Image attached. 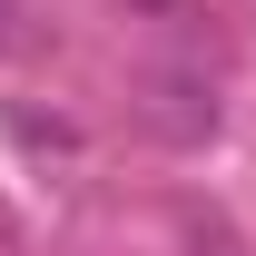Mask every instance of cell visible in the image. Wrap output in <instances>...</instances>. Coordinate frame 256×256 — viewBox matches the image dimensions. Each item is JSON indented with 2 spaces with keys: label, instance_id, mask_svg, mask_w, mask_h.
Returning a JSON list of instances; mask_svg holds the SVG:
<instances>
[{
  "label": "cell",
  "instance_id": "2",
  "mask_svg": "<svg viewBox=\"0 0 256 256\" xmlns=\"http://www.w3.org/2000/svg\"><path fill=\"white\" fill-rule=\"evenodd\" d=\"M0 50H10V0H0Z\"/></svg>",
  "mask_w": 256,
  "mask_h": 256
},
{
  "label": "cell",
  "instance_id": "1",
  "mask_svg": "<svg viewBox=\"0 0 256 256\" xmlns=\"http://www.w3.org/2000/svg\"><path fill=\"white\" fill-rule=\"evenodd\" d=\"M10 138H20V148H79V128H69V118H40V108H10Z\"/></svg>",
  "mask_w": 256,
  "mask_h": 256
}]
</instances>
